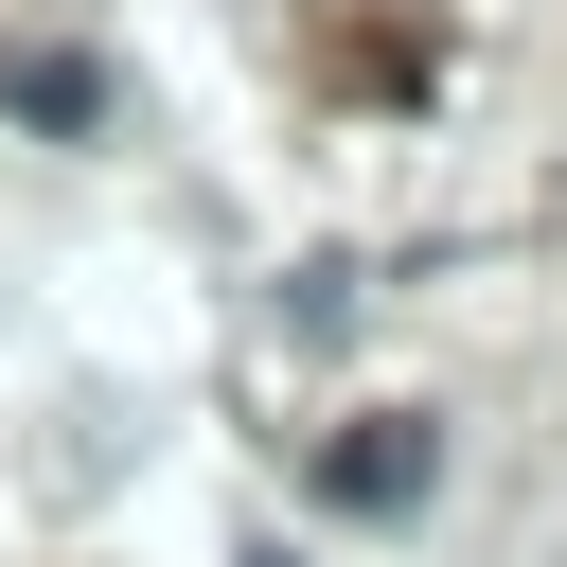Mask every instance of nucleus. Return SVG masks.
<instances>
[{"label": "nucleus", "mask_w": 567, "mask_h": 567, "mask_svg": "<svg viewBox=\"0 0 567 567\" xmlns=\"http://www.w3.org/2000/svg\"><path fill=\"white\" fill-rule=\"evenodd\" d=\"M319 496H354V514H390V496H425V425H354V443L319 461Z\"/></svg>", "instance_id": "f257e3e1"}, {"label": "nucleus", "mask_w": 567, "mask_h": 567, "mask_svg": "<svg viewBox=\"0 0 567 567\" xmlns=\"http://www.w3.org/2000/svg\"><path fill=\"white\" fill-rule=\"evenodd\" d=\"M0 89H18V106H35V124H89V71H71V53H18V71H0Z\"/></svg>", "instance_id": "f03ea898"}]
</instances>
